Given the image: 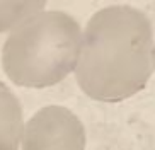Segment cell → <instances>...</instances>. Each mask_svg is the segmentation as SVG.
Segmentation results:
<instances>
[{"label": "cell", "instance_id": "cell-3", "mask_svg": "<svg viewBox=\"0 0 155 150\" xmlns=\"http://www.w3.org/2000/svg\"><path fill=\"white\" fill-rule=\"evenodd\" d=\"M82 121L63 106H45L22 130V150H85Z\"/></svg>", "mask_w": 155, "mask_h": 150}, {"label": "cell", "instance_id": "cell-4", "mask_svg": "<svg viewBox=\"0 0 155 150\" xmlns=\"http://www.w3.org/2000/svg\"><path fill=\"white\" fill-rule=\"evenodd\" d=\"M22 130V106L17 95L0 82V150H19Z\"/></svg>", "mask_w": 155, "mask_h": 150}, {"label": "cell", "instance_id": "cell-1", "mask_svg": "<svg viewBox=\"0 0 155 150\" xmlns=\"http://www.w3.org/2000/svg\"><path fill=\"white\" fill-rule=\"evenodd\" d=\"M153 27L143 10L109 5L82 29L75 67L78 87L91 99L119 102L143 91L155 72Z\"/></svg>", "mask_w": 155, "mask_h": 150}, {"label": "cell", "instance_id": "cell-6", "mask_svg": "<svg viewBox=\"0 0 155 150\" xmlns=\"http://www.w3.org/2000/svg\"><path fill=\"white\" fill-rule=\"evenodd\" d=\"M153 56H155V50H153Z\"/></svg>", "mask_w": 155, "mask_h": 150}, {"label": "cell", "instance_id": "cell-2", "mask_svg": "<svg viewBox=\"0 0 155 150\" xmlns=\"http://www.w3.org/2000/svg\"><path fill=\"white\" fill-rule=\"evenodd\" d=\"M82 27L63 10H41L15 26L2 48V67L15 85L46 89L77 67Z\"/></svg>", "mask_w": 155, "mask_h": 150}, {"label": "cell", "instance_id": "cell-5", "mask_svg": "<svg viewBox=\"0 0 155 150\" xmlns=\"http://www.w3.org/2000/svg\"><path fill=\"white\" fill-rule=\"evenodd\" d=\"M46 2H0V32L12 31L29 15L46 9Z\"/></svg>", "mask_w": 155, "mask_h": 150}]
</instances>
